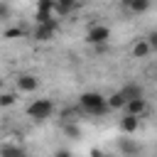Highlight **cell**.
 <instances>
[{
    "instance_id": "obj_19",
    "label": "cell",
    "mask_w": 157,
    "mask_h": 157,
    "mask_svg": "<svg viewBox=\"0 0 157 157\" xmlns=\"http://www.w3.org/2000/svg\"><path fill=\"white\" fill-rule=\"evenodd\" d=\"M7 15H10V5H7V2H2V0H0V20H5V17H7Z\"/></svg>"
},
{
    "instance_id": "obj_22",
    "label": "cell",
    "mask_w": 157,
    "mask_h": 157,
    "mask_svg": "<svg viewBox=\"0 0 157 157\" xmlns=\"http://www.w3.org/2000/svg\"><path fill=\"white\" fill-rule=\"evenodd\" d=\"M120 2H123L125 7H130V5H132V0H120Z\"/></svg>"
},
{
    "instance_id": "obj_1",
    "label": "cell",
    "mask_w": 157,
    "mask_h": 157,
    "mask_svg": "<svg viewBox=\"0 0 157 157\" xmlns=\"http://www.w3.org/2000/svg\"><path fill=\"white\" fill-rule=\"evenodd\" d=\"M78 103H81V108H83L86 113H91V115H103V113L108 110V98H103V96L96 93V91L83 93V96L78 98Z\"/></svg>"
},
{
    "instance_id": "obj_12",
    "label": "cell",
    "mask_w": 157,
    "mask_h": 157,
    "mask_svg": "<svg viewBox=\"0 0 157 157\" xmlns=\"http://www.w3.org/2000/svg\"><path fill=\"white\" fill-rule=\"evenodd\" d=\"M52 34H54V27L37 25V29H34V39H39V42H49V39H52Z\"/></svg>"
},
{
    "instance_id": "obj_9",
    "label": "cell",
    "mask_w": 157,
    "mask_h": 157,
    "mask_svg": "<svg viewBox=\"0 0 157 157\" xmlns=\"http://www.w3.org/2000/svg\"><path fill=\"white\" fill-rule=\"evenodd\" d=\"M120 93H123L125 101H132V98H140V96H142V88H140L137 83H128V86L120 88Z\"/></svg>"
},
{
    "instance_id": "obj_18",
    "label": "cell",
    "mask_w": 157,
    "mask_h": 157,
    "mask_svg": "<svg viewBox=\"0 0 157 157\" xmlns=\"http://www.w3.org/2000/svg\"><path fill=\"white\" fill-rule=\"evenodd\" d=\"M12 103H15L12 93H0V105H12Z\"/></svg>"
},
{
    "instance_id": "obj_5",
    "label": "cell",
    "mask_w": 157,
    "mask_h": 157,
    "mask_svg": "<svg viewBox=\"0 0 157 157\" xmlns=\"http://www.w3.org/2000/svg\"><path fill=\"white\" fill-rule=\"evenodd\" d=\"M137 125H140V115H132V113H125V115L120 118V130H123L125 135H132V132L137 130Z\"/></svg>"
},
{
    "instance_id": "obj_13",
    "label": "cell",
    "mask_w": 157,
    "mask_h": 157,
    "mask_svg": "<svg viewBox=\"0 0 157 157\" xmlns=\"http://www.w3.org/2000/svg\"><path fill=\"white\" fill-rule=\"evenodd\" d=\"M61 130H64L69 137H81V128H78V123H69V120H64V123H61Z\"/></svg>"
},
{
    "instance_id": "obj_20",
    "label": "cell",
    "mask_w": 157,
    "mask_h": 157,
    "mask_svg": "<svg viewBox=\"0 0 157 157\" xmlns=\"http://www.w3.org/2000/svg\"><path fill=\"white\" fill-rule=\"evenodd\" d=\"M147 42H150V47H152V49H157V32H152V34L147 37Z\"/></svg>"
},
{
    "instance_id": "obj_2",
    "label": "cell",
    "mask_w": 157,
    "mask_h": 157,
    "mask_svg": "<svg viewBox=\"0 0 157 157\" xmlns=\"http://www.w3.org/2000/svg\"><path fill=\"white\" fill-rule=\"evenodd\" d=\"M52 113H54V103H52L49 98H37V101L29 103V108H27V115H29L32 120H37V123L47 120Z\"/></svg>"
},
{
    "instance_id": "obj_8",
    "label": "cell",
    "mask_w": 157,
    "mask_h": 157,
    "mask_svg": "<svg viewBox=\"0 0 157 157\" xmlns=\"http://www.w3.org/2000/svg\"><path fill=\"white\" fill-rule=\"evenodd\" d=\"M54 2H56L54 12H59V15H69L71 10H76V7H78V2H81V0H54Z\"/></svg>"
},
{
    "instance_id": "obj_11",
    "label": "cell",
    "mask_w": 157,
    "mask_h": 157,
    "mask_svg": "<svg viewBox=\"0 0 157 157\" xmlns=\"http://www.w3.org/2000/svg\"><path fill=\"white\" fill-rule=\"evenodd\" d=\"M0 157H27V152L22 147H17V145H5L0 150Z\"/></svg>"
},
{
    "instance_id": "obj_6",
    "label": "cell",
    "mask_w": 157,
    "mask_h": 157,
    "mask_svg": "<svg viewBox=\"0 0 157 157\" xmlns=\"http://www.w3.org/2000/svg\"><path fill=\"white\" fill-rule=\"evenodd\" d=\"M37 86H39V81H37L32 74H20V76H17V88H20V91H27V93H29V91H37Z\"/></svg>"
},
{
    "instance_id": "obj_3",
    "label": "cell",
    "mask_w": 157,
    "mask_h": 157,
    "mask_svg": "<svg viewBox=\"0 0 157 157\" xmlns=\"http://www.w3.org/2000/svg\"><path fill=\"white\" fill-rule=\"evenodd\" d=\"M118 150H120L123 157H137L142 147H140L132 137H118Z\"/></svg>"
},
{
    "instance_id": "obj_25",
    "label": "cell",
    "mask_w": 157,
    "mask_h": 157,
    "mask_svg": "<svg viewBox=\"0 0 157 157\" xmlns=\"http://www.w3.org/2000/svg\"><path fill=\"white\" fill-rule=\"evenodd\" d=\"M155 71H157V66H155Z\"/></svg>"
},
{
    "instance_id": "obj_14",
    "label": "cell",
    "mask_w": 157,
    "mask_h": 157,
    "mask_svg": "<svg viewBox=\"0 0 157 157\" xmlns=\"http://www.w3.org/2000/svg\"><path fill=\"white\" fill-rule=\"evenodd\" d=\"M37 25H44V27H54L56 29V22L52 20V12H37Z\"/></svg>"
},
{
    "instance_id": "obj_21",
    "label": "cell",
    "mask_w": 157,
    "mask_h": 157,
    "mask_svg": "<svg viewBox=\"0 0 157 157\" xmlns=\"http://www.w3.org/2000/svg\"><path fill=\"white\" fill-rule=\"evenodd\" d=\"M17 34H22L20 29H10V32H5V37H17Z\"/></svg>"
},
{
    "instance_id": "obj_17",
    "label": "cell",
    "mask_w": 157,
    "mask_h": 157,
    "mask_svg": "<svg viewBox=\"0 0 157 157\" xmlns=\"http://www.w3.org/2000/svg\"><path fill=\"white\" fill-rule=\"evenodd\" d=\"M130 10L132 12H145V10H150V0H132Z\"/></svg>"
},
{
    "instance_id": "obj_15",
    "label": "cell",
    "mask_w": 157,
    "mask_h": 157,
    "mask_svg": "<svg viewBox=\"0 0 157 157\" xmlns=\"http://www.w3.org/2000/svg\"><path fill=\"white\" fill-rule=\"evenodd\" d=\"M125 103H128V101L123 98V93H120V91H118V93H113V96L108 98V108H125Z\"/></svg>"
},
{
    "instance_id": "obj_23",
    "label": "cell",
    "mask_w": 157,
    "mask_h": 157,
    "mask_svg": "<svg viewBox=\"0 0 157 157\" xmlns=\"http://www.w3.org/2000/svg\"><path fill=\"white\" fill-rule=\"evenodd\" d=\"M56 157H69V152H59V155H56Z\"/></svg>"
},
{
    "instance_id": "obj_4",
    "label": "cell",
    "mask_w": 157,
    "mask_h": 157,
    "mask_svg": "<svg viewBox=\"0 0 157 157\" xmlns=\"http://www.w3.org/2000/svg\"><path fill=\"white\" fill-rule=\"evenodd\" d=\"M108 37H110V32H108V27H103V25H96V27H91V32H88V42L91 44H105L108 42Z\"/></svg>"
},
{
    "instance_id": "obj_24",
    "label": "cell",
    "mask_w": 157,
    "mask_h": 157,
    "mask_svg": "<svg viewBox=\"0 0 157 157\" xmlns=\"http://www.w3.org/2000/svg\"><path fill=\"white\" fill-rule=\"evenodd\" d=\"M0 88H2V81H0Z\"/></svg>"
},
{
    "instance_id": "obj_10",
    "label": "cell",
    "mask_w": 157,
    "mask_h": 157,
    "mask_svg": "<svg viewBox=\"0 0 157 157\" xmlns=\"http://www.w3.org/2000/svg\"><path fill=\"white\" fill-rule=\"evenodd\" d=\"M152 52V47H150V42L147 39H137V44L132 47V54L137 56V59H142V56H147Z\"/></svg>"
},
{
    "instance_id": "obj_7",
    "label": "cell",
    "mask_w": 157,
    "mask_h": 157,
    "mask_svg": "<svg viewBox=\"0 0 157 157\" xmlns=\"http://www.w3.org/2000/svg\"><path fill=\"white\" fill-rule=\"evenodd\" d=\"M125 108H128V113H132V115H142V113L147 110V101L140 96V98L128 101V103H125Z\"/></svg>"
},
{
    "instance_id": "obj_16",
    "label": "cell",
    "mask_w": 157,
    "mask_h": 157,
    "mask_svg": "<svg viewBox=\"0 0 157 157\" xmlns=\"http://www.w3.org/2000/svg\"><path fill=\"white\" fill-rule=\"evenodd\" d=\"M56 2L54 0H37V12H54Z\"/></svg>"
}]
</instances>
